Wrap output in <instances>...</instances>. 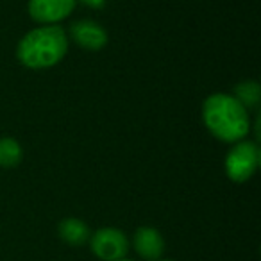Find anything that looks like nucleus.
I'll use <instances>...</instances> for the list:
<instances>
[{
	"label": "nucleus",
	"instance_id": "obj_1",
	"mask_svg": "<svg viewBox=\"0 0 261 261\" xmlns=\"http://www.w3.org/2000/svg\"><path fill=\"white\" fill-rule=\"evenodd\" d=\"M202 122L224 143L242 142L250 133L249 111L229 93H213L204 100Z\"/></svg>",
	"mask_w": 261,
	"mask_h": 261
},
{
	"label": "nucleus",
	"instance_id": "obj_2",
	"mask_svg": "<svg viewBox=\"0 0 261 261\" xmlns=\"http://www.w3.org/2000/svg\"><path fill=\"white\" fill-rule=\"evenodd\" d=\"M68 52V34L61 25H41L29 31L16 47V58L25 68L43 70L63 61Z\"/></svg>",
	"mask_w": 261,
	"mask_h": 261
},
{
	"label": "nucleus",
	"instance_id": "obj_13",
	"mask_svg": "<svg viewBox=\"0 0 261 261\" xmlns=\"http://www.w3.org/2000/svg\"><path fill=\"white\" fill-rule=\"evenodd\" d=\"M158 261H172V259H158Z\"/></svg>",
	"mask_w": 261,
	"mask_h": 261
},
{
	"label": "nucleus",
	"instance_id": "obj_12",
	"mask_svg": "<svg viewBox=\"0 0 261 261\" xmlns=\"http://www.w3.org/2000/svg\"><path fill=\"white\" fill-rule=\"evenodd\" d=\"M118 261H130V259H125V257H123V259H118Z\"/></svg>",
	"mask_w": 261,
	"mask_h": 261
},
{
	"label": "nucleus",
	"instance_id": "obj_6",
	"mask_svg": "<svg viewBox=\"0 0 261 261\" xmlns=\"http://www.w3.org/2000/svg\"><path fill=\"white\" fill-rule=\"evenodd\" d=\"M70 38L86 50H100L108 45V33L95 20H77L70 25Z\"/></svg>",
	"mask_w": 261,
	"mask_h": 261
},
{
	"label": "nucleus",
	"instance_id": "obj_5",
	"mask_svg": "<svg viewBox=\"0 0 261 261\" xmlns=\"http://www.w3.org/2000/svg\"><path fill=\"white\" fill-rule=\"evenodd\" d=\"M77 0H29V16L38 23L54 25L61 20L68 18L75 9Z\"/></svg>",
	"mask_w": 261,
	"mask_h": 261
},
{
	"label": "nucleus",
	"instance_id": "obj_4",
	"mask_svg": "<svg viewBox=\"0 0 261 261\" xmlns=\"http://www.w3.org/2000/svg\"><path fill=\"white\" fill-rule=\"evenodd\" d=\"M90 249L102 261L123 259L129 252V240L125 232L115 227H102L90 236Z\"/></svg>",
	"mask_w": 261,
	"mask_h": 261
},
{
	"label": "nucleus",
	"instance_id": "obj_9",
	"mask_svg": "<svg viewBox=\"0 0 261 261\" xmlns=\"http://www.w3.org/2000/svg\"><path fill=\"white\" fill-rule=\"evenodd\" d=\"M232 97L243 106V108L249 111V109H254L259 106L261 102V86L257 81L247 79L242 81V83L236 84L234 88V95Z\"/></svg>",
	"mask_w": 261,
	"mask_h": 261
},
{
	"label": "nucleus",
	"instance_id": "obj_8",
	"mask_svg": "<svg viewBox=\"0 0 261 261\" xmlns=\"http://www.w3.org/2000/svg\"><path fill=\"white\" fill-rule=\"evenodd\" d=\"M58 234H59V238L68 243V245L81 247L90 240L91 231L86 222H83L81 218H65V220L59 222Z\"/></svg>",
	"mask_w": 261,
	"mask_h": 261
},
{
	"label": "nucleus",
	"instance_id": "obj_3",
	"mask_svg": "<svg viewBox=\"0 0 261 261\" xmlns=\"http://www.w3.org/2000/svg\"><path fill=\"white\" fill-rule=\"evenodd\" d=\"M261 161V150L256 142L242 140L232 143V149L225 156V174L232 182H245L256 174Z\"/></svg>",
	"mask_w": 261,
	"mask_h": 261
},
{
	"label": "nucleus",
	"instance_id": "obj_7",
	"mask_svg": "<svg viewBox=\"0 0 261 261\" xmlns=\"http://www.w3.org/2000/svg\"><path fill=\"white\" fill-rule=\"evenodd\" d=\"M133 245L138 256L145 261H158L161 259L165 252V240L161 232L154 227H138L133 238Z\"/></svg>",
	"mask_w": 261,
	"mask_h": 261
},
{
	"label": "nucleus",
	"instance_id": "obj_10",
	"mask_svg": "<svg viewBox=\"0 0 261 261\" xmlns=\"http://www.w3.org/2000/svg\"><path fill=\"white\" fill-rule=\"evenodd\" d=\"M23 160V149L15 138H0V168H15Z\"/></svg>",
	"mask_w": 261,
	"mask_h": 261
},
{
	"label": "nucleus",
	"instance_id": "obj_11",
	"mask_svg": "<svg viewBox=\"0 0 261 261\" xmlns=\"http://www.w3.org/2000/svg\"><path fill=\"white\" fill-rule=\"evenodd\" d=\"M81 4H84L86 8H91V9H100L106 6L108 0H79Z\"/></svg>",
	"mask_w": 261,
	"mask_h": 261
}]
</instances>
